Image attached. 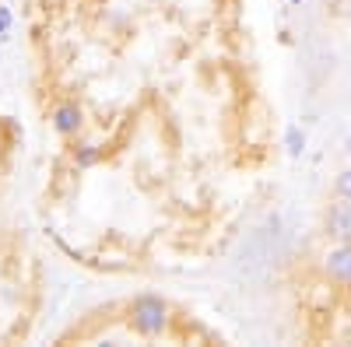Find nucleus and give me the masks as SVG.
<instances>
[{"instance_id": "5", "label": "nucleus", "mask_w": 351, "mask_h": 347, "mask_svg": "<svg viewBox=\"0 0 351 347\" xmlns=\"http://www.w3.org/2000/svg\"><path fill=\"white\" fill-rule=\"evenodd\" d=\"M281 144H285V151H288V155H302V148H306V137H302L295 127H288Z\"/></svg>"}, {"instance_id": "7", "label": "nucleus", "mask_w": 351, "mask_h": 347, "mask_svg": "<svg viewBox=\"0 0 351 347\" xmlns=\"http://www.w3.org/2000/svg\"><path fill=\"white\" fill-rule=\"evenodd\" d=\"M344 21H348V28H351V0L344 4Z\"/></svg>"}, {"instance_id": "6", "label": "nucleus", "mask_w": 351, "mask_h": 347, "mask_svg": "<svg viewBox=\"0 0 351 347\" xmlns=\"http://www.w3.org/2000/svg\"><path fill=\"white\" fill-rule=\"evenodd\" d=\"M334 193L337 196H351V168H344L341 176L334 179Z\"/></svg>"}, {"instance_id": "3", "label": "nucleus", "mask_w": 351, "mask_h": 347, "mask_svg": "<svg viewBox=\"0 0 351 347\" xmlns=\"http://www.w3.org/2000/svg\"><path fill=\"white\" fill-rule=\"evenodd\" d=\"M316 277L334 292H351V242H327L316 256Z\"/></svg>"}, {"instance_id": "1", "label": "nucleus", "mask_w": 351, "mask_h": 347, "mask_svg": "<svg viewBox=\"0 0 351 347\" xmlns=\"http://www.w3.org/2000/svg\"><path fill=\"white\" fill-rule=\"evenodd\" d=\"M25 151V123L0 109V347L36 340L49 309V246L21 204Z\"/></svg>"}, {"instance_id": "4", "label": "nucleus", "mask_w": 351, "mask_h": 347, "mask_svg": "<svg viewBox=\"0 0 351 347\" xmlns=\"http://www.w3.org/2000/svg\"><path fill=\"white\" fill-rule=\"evenodd\" d=\"M319 235L324 242H351V196H337L324 207L319 218Z\"/></svg>"}, {"instance_id": "2", "label": "nucleus", "mask_w": 351, "mask_h": 347, "mask_svg": "<svg viewBox=\"0 0 351 347\" xmlns=\"http://www.w3.org/2000/svg\"><path fill=\"white\" fill-rule=\"evenodd\" d=\"M183 337H204L215 333L186 326L183 312L172 305V298L158 292H141L116 302H102L95 309L81 312L64 330L53 333L56 347L67 344H158V340H183Z\"/></svg>"}]
</instances>
